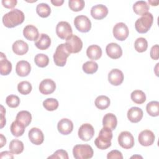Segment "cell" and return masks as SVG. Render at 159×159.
<instances>
[{"label": "cell", "instance_id": "obj_25", "mask_svg": "<svg viewBox=\"0 0 159 159\" xmlns=\"http://www.w3.org/2000/svg\"><path fill=\"white\" fill-rule=\"evenodd\" d=\"M51 44V39L46 34H40L39 39L35 41V45L40 50H43L47 49Z\"/></svg>", "mask_w": 159, "mask_h": 159}, {"label": "cell", "instance_id": "obj_51", "mask_svg": "<svg viewBox=\"0 0 159 159\" xmlns=\"http://www.w3.org/2000/svg\"><path fill=\"white\" fill-rule=\"evenodd\" d=\"M135 157H139V158H142V157L140 156H132L131 158H135Z\"/></svg>", "mask_w": 159, "mask_h": 159}, {"label": "cell", "instance_id": "obj_35", "mask_svg": "<svg viewBox=\"0 0 159 159\" xmlns=\"http://www.w3.org/2000/svg\"><path fill=\"white\" fill-rule=\"evenodd\" d=\"M35 65L40 68H44L48 65L49 58L47 55L43 53H38L34 58Z\"/></svg>", "mask_w": 159, "mask_h": 159}, {"label": "cell", "instance_id": "obj_6", "mask_svg": "<svg viewBox=\"0 0 159 159\" xmlns=\"http://www.w3.org/2000/svg\"><path fill=\"white\" fill-rule=\"evenodd\" d=\"M65 46L70 53L80 52L83 47V42L80 37L76 35H71L66 39Z\"/></svg>", "mask_w": 159, "mask_h": 159}, {"label": "cell", "instance_id": "obj_47", "mask_svg": "<svg viewBox=\"0 0 159 159\" xmlns=\"http://www.w3.org/2000/svg\"><path fill=\"white\" fill-rule=\"evenodd\" d=\"M0 158H14L13 153L10 151H4L0 153Z\"/></svg>", "mask_w": 159, "mask_h": 159}, {"label": "cell", "instance_id": "obj_24", "mask_svg": "<svg viewBox=\"0 0 159 159\" xmlns=\"http://www.w3.org/2000/svg\"><path fill=\"white\" fill-rule=\"evenodd\" d=\"M117 120L116 116L112 113H107L103 117L102 125L103 127H107L112 130H115L117 127Z\"/></svg>", "mask_w": 159, "mask_h": 159}, {"label": "cell", "instance_id": "obj_49", "mask_svg": "<svg viewBox=\"0 0 159 159\" xmlns=\"http://www.w3.org/2000/svg\"><path fill=\"white\" fill-rule=\"evenodd\" d=\"M0 140H1L0 147L2 148L6 143V137L2 134H0Z\"/></svg>", "mask_w": 159, "mask_h": 159}, {"label": "cell", "instance_id": "obj_17", "mask_svg": "<svg viewBox=\"0 0 159 159\" xmlns=\"http://www.w3.org/2000/svg\"><path fill=\"white\" fill-rule=\"evenodd\" d=\"M108 81L114 86H119L124 81V74L119 69H112L108 74Z\"/></svg>", "mask_w": 159, "mask_h": 159}, {"label": "cell", "instance_id": "obj_23", "mask_svg": "<svg viewBox=\"0 0 159 159\" xmlns=\"http://www.w3.org/2000/svg\"><path fill=\"white\" fill-rule=\"evenodd\" d=\"M13 52L17 55H23L29 50L28 44L22 40H18L14 42L12 45Z\"/></svg>", "mask_w": 159, "mask_h": 159}, {"label": "cell", "instance_id": "obj_2", "mask_svg": "<svg viewBox=\"0 0 159 159\" xmlns=\"http://www.w3.org/2000/svg\"><path fill=\"white\" fill-rule=\"evenodd\" d=\"M112 130L103 127L99 131V135L94 140L95 145L101 150H106L111 147L112 139Z\"/></svg>", "mask_w": 159, "mask_h": 159}, {"label": "cell", "instance_id": "obj_28", "mask_svg": "<svg viewBox=\"0 0 159 159\" xmlns=\"http://www.w3.org/2000/svg\"><path fill=\"white\" fill-rule=\"evenodd\" d=\"M16 120L27 127L32 121V115L27 111H21L19 112L16 117Z\"/></svg>", "mask_w": 159, "mask_h": 159}, {"label": "cell", "instance_id": "obj_40", "mask_svg": "<svg viewBox=\"0 0 159 159\" xmlns=\"http://www.w3.org/2000/svg\"><path fill=\"white\" fill-rule=\"evenodd\" d=\"M85 3L83 0H70L68 6L70 9L75 12L81 11L84 7Z\"/></svg>", "mask_w": 159, "mask_h": 159}, {"label": "cell", "instance_id": "obj_46", "mask_svg": "<svg viewBox=\"0 0 159 159\" xmlns=\"http://www.w3.org/2000/svg\"><path fill=\"white\" fill-rule=\"evenodd\" d=\"M6 113V110L4 109L3 106H1V128H3V127L6 125V118L4 117Z\"/></svg>", "mask_w": 159, "mask_h": 159}, {"label": "cell", "instance_id": "obj_36", "mask_svg": "<svg viewBox=\"0 0 159 159\" xmlns=\"http://www.w3.org/2000/svg\"><path fill=\"white\" fill-rule=\"evenodd\" d=\"M134 47L135 50L139 53L146 51L148 47L147 40L143 37L137 38L135 41Z\"/></svg>", "mask_w": 159, "mask_h": 159}, {"label": "cell", "instance_id": "obj_31", "mask_svg": "<svg viewBox=\"0 0 159 159\" xmlns=\"http://www.w3.org/2000/svg\"><path fill=\"white\" fill-rule=\"evenodd\" d=\"M9 150L16 155L21 153L24 150V143L22 141L14 139L11 141L9 145Z\"/></svg>", "mask_w": 159, "mask_h": 159}, {"label": "cell", "instance_id": "obj_37", "mask_svg": "<svg viewBox=\"0 0 159 159\" xmlns=\"http://www.w3.org/2000/svg\"><path fill=\"white\" fill-rule=\"evenodd\" d=\"M83 70L86 74H93L98 69V65L94 61H88L83 65Z\"/></svg>", "mask_w": 159, "mask_h": 159}, {"label": "cell", "instance_id": "obj_50", "mask_svg": "<svg viewBox=\"0 0 159 159\" xmlns=\"http://www.w3.org/2000/svg\"><path fill=\"white\" fill-rule=\"evenodd\" d=\"M148 2L152 5V6H158V2L159 1H150V0H148Z\"/></svg>", "mask_w": 159, "mask_h": 159}, {"label": "cell", "instance_id": "obj_19", "mask_svg": "<svg viewBox=\"0 0 159 159\" xmlns=\"http://www.w3.org/2000/svg\"><path fill=\"white\" fill-rule=\"evenodd\" d=\"M143 111L138 107H132L127 111V118L132 123H137L143 117Z\"/></svg>", "mask_w": 159, "mask_h": 159}, {"label": "cell", "instance_id": "obj_4", "mask_svg": "<svg viewBox=\"0 0 159 159\" xmlns=\"http://www.w3.org/2000/svg\"><path fill=\"white\" fill-rule=\"evenodd\" d=\"M93 148L88 144L76 145L73 148V157L76 159H88L93 156Z\"/></svg>", "mask_w": 159, "mask_h": 159}, {"label": "cell", "instance_id": "obj_45", "mask_svg": "<svg viewBox=\"0 0 159 159\" xmlns=\"http://www.w3.org/2000/svg\"><path fill=\"white\" fill-rule=\"evenodd\" d=\"M17 0H2V4L3 6L7 9H12L17 4Z\"/></svg>", "mask_w": 159, "mask_h": 159}, {"label": "cell", "instance_id": "obj_38", "mask_svg": "<svg viewBox=\"0 0 159 159\" xmlns=\"http://www.w3.org/2000/svg\"><path fill=\"white\" fill-rule=\"evenodd\" d=\"M58 101L54 98H47L43 101V107L48 111L56 110L58 108Z\"/></svg>", "mask_w": 159, "mask_h": 159}, {"label": "cell", "instance_id": "obj_39", "mask_svg": "<svg viewBox=\"0 0 159 159\" xmlns=\"http://www.w3.org/2000/svg\"><path fill=\"white\" fill-rule=\"evenodd\" d=\"M32 89V84L27 81H21L17 85V90L21 94L27 95L31 92Z\"/></svg>", "mask_w": 159, "mask_h": 159}, {"label": "cell", "instance_id": "obj_5", "mask_svg": "<svg viewBox=\"0 0 159 159\" xmlns=\"http://www.w3.org/2000/svg\"><path fill=\"white\" fill-rule=\"evenodd\" d=\"M70 53L66 48L65 43H61L56 48L53 54V61L55 64L58 66H64L66 65L67 58L70 56Z\"/></svg>", "mask_w": 159, "mask_h": 159}, {"label": "cell", "instance_id": "obj_15", "mask_svg": "<svg viewBox=\"0 0 159 159\" xmlns=\"http://www.w3.org/2000/svg\"><path fill=\"white\" fill-rule=\"evenodd\" d=\"M107 14L108 9L103 4L95 5L91 9V15L94 19H102L107 16Z\"/></svg>", "mask_w": 159, "mask_h": 159}, {"label": "cell", "instance_id": "obj_30", "mask_svg": "<svg viewBox=\"0 0 159 159\" xmlns=\"http://www.w3.org/2000/svg\"><path fill=\"white\" fill-rule=\"evenodd\" d=\"M111 101L109 98L104 95H101L98 96L94 101L95 106L97 108L101 110H104L107 109L110 105Z\"/></svg>", "mask_w": 159, "mask_h": 159}, {"label": "cell", "instance_id": "obj_21", "mask_svg": "<svg viewBox=\"0 0 159 159\" xmlns=\"http://www.w3.org/2000/svg\"><path fill=\"white\" fill-rule=\"evenodd\" d=\"M31 71V66L30 63L25 60H20L18 61L16 66V71L19 76H27Z\"/></svg>", "mask_w": 159, "mask_h": 159}, {"label": "cell", "instance_id": "obj_9", "mask_svg": "<svg viewBox=\"0 0 159 159\" xmlns=\"http://www.w3.org/2000/svg\"><path fill=\"white\" fill-rule=\"evenodd\" d=\"M114 37L118 40L123 41L125 40L129 34L128 27L124 22L117 23L113 27Z\"/></svg>", "mask_w": 159, "mask_h": 159}, {"label": "cell", "instance_id": "obj_33", "mask_svg": "<svg viewBox=\"0 0 159 159\" xmlns=\"http://www.w3.org/2000/svg\"><path fill=\"white\" fill-rule=\"evenodd\" d=\"M131 99L133 102L138 104H142L146 101V96L142 90H134L130 94Z\"/></svg>", "mask_w": 159, "mask_h": 159}, {"label": "cell", "instance_id": "obj_34", "mask_svg": "<svg viewBox=\"0 0 159 159\" xmlns=\"http://www.w3.org/2000/svg\"><path fill=\"white\" fill-rule=\"evenodd\" d=\"M147 113L152 116L157 117L159 115V102L156 101H153L148 102L146 106Z\"/></svg>", "mask_w": 159, "mask_h": 159}, {"label": "cell", "instance_id": "obj_18", "mask_svg": "<svg viewBox=\"0 0 159 159\" xmlns=\"http://www.w3.org/2000/svg\"><path fill=\"white\" fill-rule=\"evenodd\" d=\"M57 129L61 134L68 135L73 131V124L71 120L67 118H63L58 122Z\"/></svg>", "mask_w": 159, "mask_h": 159}, {"label": "cell", "instance_id": "obj_41", "mask_svg": "<svg viewBox=\"0 0 159 159\" xmlns=\"http://www.w3.org/2000/svg\"><path fill=\"white\" fill-rule=\"evenodd\" d=\"M6 102L9 107L11 108H16L18 107L20 104V99L16 95L11 94L7 96L6 99Z\"/></svg>", "mask_w": 159, "mask_h": 159}, {"label": "cell", "instance_id": "obj_42", "mask_svg": "<svg viewBox=\"0 0 159 159\" xmlns=\"http://www.w3.org/2000/svg\"><path fill=\"white\" fill-rule=\"evenodd\" d=\"M48 158H63L68 159V155L66 151L60 149L55 152L51 156L48 157Z\"/></svg>", "mask_w": 159, "mask_h": 159}, {"label": "cell", "instance_id": "obj_32", "mask_svg": "<svg viewBox=\"0 0 159 159\" xmlns=\"http://www.w3.org/2000/svg\"><path fill=\"white\" fill-rule=\"evenodd\" d=\"M36 12L39 16L45 18L50 16L51 8L47 3H40L36 7Z\"/></svg>", "mask_w": 159, "mask_h": 159}, {"label": "cell", "instance_id": "obj_16", "mask_svg": "<svg viewBox=\"0 0 159 159\" xmlns=\"http://www.w3.org/2000/svg\"><path fill=\"white\" fill-rule=\"evenodd\" d=\"M106 52L108 57L112 59L119 58L122 55V50L119 45L116 43L112 42L107 45Z\"/></svg>", "mask_w": 159, "mask_h": 159}, {"label": "cell", "instance_id": "obj_7", "mask_svg": "<svg viewBox=\"0 0 159 159\" xmlns=\"http://www.w3.org/2000/svg\"><path fill=\"white\" fill-rule=\"evenodd\" d=\"M74 25L78 30L83 33L89 32L91 28V20L84 15L76 16L74 20Z\"/></svg>", "mask_w": 159, "mask_h": 159}, {"label": "cell", "instance_id": "obj_29", "mask_svg": "<svg viewBox=\"0 0 159 159\" xmlns=\"http://www.w3.org/2000/svg\"><path fill=\"white\" fill-rule=\"evenodd\" d=\"M25 125L19 122L17 120H15L12 122V123L11 125L10 130L11 132V134L15 136V137H20L22 136L24 132H25Z\"/></svg>", "mask_w": 159, "mask_h": 159}, {"label": "cell", "instance_id": "obj_43", "mask_svg": "<svg viewBox=\"0 0 159 159\" xmlns=\"http://www.w3.org/2000/svg\"><path fill=\"white\" fill-rule=\"evenodd\" d=\"M107 159H122L123 156L122 153L117 150H113L109 152L107 155Z\"/></svg>", "mask_w": 159, "mask_h": 159}, {"label": "cell", "instance_id": "obj_48", "mask_svg": "<svg viewBox=\"0 0 159 159\" xmlns=\"http://www.w3.org/2000/svg\"><path fill=\"white\" fill-rule=\"evenodd\" d=\"M51 2L55 6H60L64 2L63 0H52Z\"/></svg>", "mask_w": 159, "mask_h": 159}, {"label": "cell", "instance_id": "obj_22", "mask_svg": "<svg viewBox=\"0 0 159 159\" xmlns=\"http://www.w3.org/2000/svg\"><path fill=\"white\" fill-rule=\"evenodd\" d=\"M12 71V64L7 59L6 55L0 53V73L2 76L8 75Z\"/></svg>", "mask_w": 159, "mask_h": 159}, {"label": "cell", "instance_id": "obj_3", "mask_svg": "<svg viewBox=\"0 0 159 159\" xmlns=\"http://www.w3.org/2000/svg\"><path fill=\"white\" fill-rule=\"evenodd\" d=\"M153 22V15L150 12H147L138 19L135 22V28L140 34L147 33L151 28Z\"/></svg>", "mask_w": 159, "mask_h": 159}, {"label": "cell", "instance_id": "obj_12", "mask_svg": "<svg viewBox=\"0 0 159 159\" xmlns=\"http://www.w3.org/2000/svg\"><path fill=\"white\" fill-rule=\"evenodd\" d=\"M138 140L139 143L145 147L152 145L155 141V135L150 130H142L139 135Z\"/></svg>", "mask_w": 159, "mask_h": 159}, {"label": "cell", "instance_id": "obj_11", "mask_svg": "<svg viewBox=\"0 0 159 159\" xmlns=\"http://www.w3.org/2000/svg\"><path fill=\"white\" fill-rule=\"evenodd\" d=\"M78 134L81 140L83 141H89L94 135V127L90 124H83L80 127Z\"/></svg>", "mask_w": 159, "mask_h": 159}, {"label": "cell", "instance_id": "obj_44", "mask_svg": "<svg viewBox=\"0 0 159 159\" xmlns=\"http://www.w3.org/2000/svg\"><path fill=\"white\" fill-rule=\"evenodd\" d=\"M158 49H159V47H158V44H156V45H153L151 48L150 52V57L152 59L155 60H158V58H159Z\"/></svg>", "mask_w": 159, "mask_h": 159}, {"label": "cell", "instance_id": "obj_1", "mask_svg": "<svg viewBox=\"0 0 159 159\" xmlns=\"http://www.w3.org/2000/svg\"><path fill=\"white\" fill-rule=\"evenodd\" d=\"M24 19L25 16L22 11L14 9L3 16L2 23L7 28H13L21 24Z\"/></svg>", "mask_w": 159, "mask_h": 159}, {"label": "cell", "instance_id": "obj_14", "mask_svg": "<svg viewBox=\"0 0 159 159\" xmlns=\"http://www.w3.org/2000/svg\"><path fill=\"white\" fill-rule=\"evenodd\" d=\"M55 89L56 84L51 79H45L42 80L39 84V91L44 95H48L53 93Z\"/></svg>", "mask_w": 159, "mask_h": 159}, {"label": "cell", "instance_id": "obj_27", "mask_svg": "<svg viewBox=\"0 0 159 159\" xmlns=\"http://www.w3.org/2000/svg\"><path fill=\"white\" fill-rule=\"evenodd\" d=\"M149 9V5L145 1H137L133 5V10L134 12L139 16H142L148 12Z\"/></svg>", "mask_w": 159, "mask_h": 159}, {"label": "cell", "instance_id": "obj_26", "mask_svg": "<svg viewBox=\"0 0 159 159\" xmlns=\"http://www.w3.org/2000/svg\"><path fill=\"white\" fill-rule=\"evenodd\" d=\"M86 55L91 60H98L102 55L101 48L98 45H91L88 47Z\"/></svg>", "mask_w": 159, "mask_h": 159}, {"label": "cell", "instance_id": "obj_8", "mask_svg": "<svg viewBox=\"0 0 159 159\" xmlns=\"http://www.w3.org/2000/svg\"><path fill=\"white\" fill-rule=\"evenodd\" d=\"M119 145L124 149H130L134 145V138L128 131H123L118 136Z\"/></svg>", "mask_w": 159, "mask_h": 159}, {"label": "cell", "instance_id": "obj_13", "mask_svg": "<svg viewBox=\"0 0 159 159\" xmlns=\"http://www.w3.org/2000/svg\"><path fill=\"white\" fill-rule=\"evenodd\" d=\"M30 141L34 145H41L44 140V136L42 131L37 127H33L29 131L28 134Z\"/></svg>", "mask_w": 159, "mask_h": 159}, {"label": "cell", "instance_id": "obj_20", "mask_svg": "<svg viewBox=\"0 0 159 159\" xmlns=\"http://www.w3.org/2000/svg\"><path fill=\"white\" fill-rule=\"evenodd\" d=\"M23 35L27 40L30 41H35L39 37L37 28L33 25H26L23 30Z\"/></svg>", "mask_w": 159, "mask_h": 159}, {"label": "cell", "instance_id": "obj_10", "mask_svg": "<svg viewBox=\"0 0 159 159\" xmlns=\"http://www.w3.org/2000/svg\"><path fill=\"white\" fill-rule=\"evenodd\" d=\"M72 28L70 24L66 21L59 22L56 27V34L61 39H66L72 35Z\"/></svg>", "mask_w": 159, "mask_h": 159}]
</instances>
